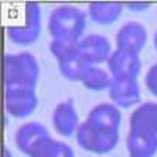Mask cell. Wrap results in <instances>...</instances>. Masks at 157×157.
Listing matches in <instances>:
<instances>
[{
  "label": "cell",
  "instance_id": "1",
  "mask_svg": "<svg viewBox=\"0 0 157 157\" xmlns=\"http://www.w3.org/2000/svg\"><path fill=\"white\" fill-rule=\"evenodd\" d=\"M121 122L122 115L116 105L103 102L94 106L75 133L78 144L94 154L109 153L119 142Z\"/></svg>",
  "mask_w": 157,
  "mask_h": 157
},
{
  "label": "cell",
  "instance_id": "2",
  "mask_svg": "<svg viewBox=\"0 0 157 157\" xmlns=\"http://www.w3.org/2000/svg\"><path fill=\"white\" fill-rule=\"evenodd\" d=\"M16 144L29 157H74V150L67 143L51 137L47 128L38 122H29L18 128Z\"/></svg>",
  "mask_w": 157,
  "mask_h": 157
},
{
  "label": "cell",
  "instance_id": "3",
  "mask_svg": "<svg viewBox=\"0 0 157 157\" xmlns=\"http://www.w3.org/2000/svg\"><path fill=\"white\" fill-rule=\"evenodd\" d=\"M86 27V14L84 10L75 6H59L50 14L48 30L52 40L64 41L70 44H78L84 38Z\"/></svg>",
  "mask_w": 157,
  "mask_h": 157
},
{
  "label": "cell",
  "instance_id": "4",
  "mask_svg": "<svg viewBox=\"0 0 157 157\" xmlns=\"http://www.w3.org/2000/svg\"><path fill=\"white\" fill-rule=\"evenodd\" d=\"M40 77V65L31 52L7 54L4 57L6 88H33Z\"/></svg>",
  "mask_w": 157,
  "mask_h": 157
},
{
  "label": "cell",
  "instance_id": "5",
  "mask_svg": "<svg viewBox=\"0 0 157 157\" xmlns=\"http://www.w3.org/2000/svg\"><path fill=\"white\" fill-rule=\"evenodd\" d=\"M41 31V10L38 3H27L24 23L7 27V37L18 45H30L37 41Z\"/></svg>",
  "mask_w": 157,
  "mask_h": 157
},
{
  "label": "cell",
  "instance_id": "6",
  "mask_svg": "<svg viewBox=\"0 0 157 157\" xmlns=\"http://www.w3.org/2000/svg\"><path fill=\"white\" fill-rule=\"evenodd\" d=\"M4 105L7 113L13 117L23 119L36 110L38 105L37 92L33 88H6Z\"/></svg>",
  "mask_w": 157,
  "mask_h": 157
},
{
  "label": "cell",
  "instance_id": "7",
  "mask_svg": "<svg viewBox=\"0 0 157 157\" xmlns=\"http://www.w3.org/2000/svg\"><path fill=\"white\" fill-rule=\"evenodd\" d=\"M108 70L112 78H133L137 79L142 71L139 54L116 48L108 59Z\"/></svg>",
  "mask_w": 157,
  "mask_h": 157
},
{
  "label": "cell",
  "instance_id": "8",
  "mask_svg": "<svg viewBox=\"0 0 157 157\" xmlns=\"http://www.w3.org/2000/svg\"><path fill=\"white\" fill-rule=\"evenodd\" d=\"M147 43V29L139 21L124 23L116 33V48L140 54Z\"/></svg>",
  "mask_w": 157,
  "mask_h": 157
},
{
  "label": "cell",
  "instance_id": "9",
  "mask_svg": "<svg viewBox=\"0 0 157 157\" xmlns=\"http://www.w3.org/2000/svg\"><path fill=\"white\" fill-rule=\"evenodd\" d=\"M51 121L58 135L70 137V136L77 133L81 123L78 110L75 108V103H74L72 99L68 98L55 106L54 110H52Z\"/></svg>",
  "mask_w": 157,
  "mask_h": 157
},
{
  "label": "cell",
  "instance_id": "10",
  "mask_svg": "<svg viewBox=\"0 0 157 157\" xmlns=\"http://www.w3.org/2000/svg\"><path fill=\"white\" fill-rule=\"evenodd\" d=\"M78 50L91 65L108 62L112 54L109 40L102 34H88L78 43Z\"/></svg>",
  "mask_w": 157,
  "mask_h": 157
},
{
  "label": "cell",
  "instance_id": "11",
  "mask_svg": "<svg viewBox=\"0 0 157 157\" xmlns=\"http://www.w3.org/2000/svg\"><path fill=\"white\" fill-rule=\"evenodd\" d=\"M108 91L117 108H130L140 101V86L133 78H113Z\"/></svg>",
  "mask_w": 157,
  "mask_h": 157
},
{
  "label": "cell",
  "instance_id": "12",
  "mask_svg": "<svg viewBox=\"0 0 157 157\" xmlns=\"http://www.w3.org/2000/svg\"><path fill=\"white\" fill-rule=\"evenodd\" d=\"M129 130L146 132L157 136V102L140 103L130 115Z\"/></svg>",
  "mask_w": 157,
  "mask_h": 157
},
{
  "label": "cell",
  "instance_id": "13",
  "mask_svg": "<svg viewBox=\"0 0 157 157\" xmlns=\"http://www.w3.org/2000/svg\"><path fill=\"white\" fill-rule=\"evenodd\" d=\"M91 64L81 55L79 50L74 48L70 54H67L65 57H62L61 59H58V68L59 72L64 78L70 81H78L82 82L84 77L86 75V72L91 68Z\"/></svg>",
  "mask_w": 157,
  "mask_h": 157
},
{
  "label": "cell",
  "instance_id": "14",
  "mask_svg": "<svg viewBox=\"0 0 157 157\" xmlns=\"http://www.w3.org/2000/svg\"><path fill=\"white\" fill-rule=\"evenodd\" d=\"M126 146L130 157H153L157 153V136L146 132L129 130Z\"/></svg>",
  "mask_w": 157,
  "mask_h": 157
},
{
  "label": "cell",
  "instance_id": "15",
  "mask_svg": "<svg viewBox=\"0 0 157 157\" xmlns=\"http://www.w3.org/2000/svg\"><path fill=\"white\" fill-rule=\"evenodd\" d=\"M123 13V4L115 2H95L88 6V16L99 26H110Z\"/></svg>",
  "mask_w": 157,
  "mask_h": 157
},
{
  "label": "cell",
  "instance_id": "16",
  "mask_svg": "<svg viewBox=\"0 0 157 157\" xmlns=\"http://www.w3.org/2000/svg\"><path fill=\"white\" fill-rule=\"evenodd\" d=\"M112 79L113 78L108 71H105L101 67L92 65L81 84L89 91H103V89H109Z\"/></svg>",
  "mask_w": 157,
  "mask_h": 157
},
{
  "label": "cell",
  "instance_id": "17",
  "mask_svg": "<svg viewBox=\"0 0 157 157\" xmlns=\"http://www.w3.org/2000/svg\"><path fill=\"white\" fill-rule=\"evenodd\" d=\"M78 44H70V43H64V41H57L51 40L50 43V51L55 57V59L58 61L62 57H65L67 54H70L74 48H77Z\"/></svg>",
  "mask_w": 157,
  "mask_h": 157
},
{
  "label": "cell",
  "instance_id": "18",
  "mask_svg": "<svg viewBox=\"0 0 157 157\" xmlns=\"http://www.w3.org/2000/svg\"><path fill=\"white\" fill-rule=\"evenodd\" d=\"M146 86L151 95L157 98V62L150 67L146 72Z\"/></svg>",
  "mask_w": 157,
  "mask_h": 157
},
{
  "label": "cell",
  "instance_id": "19",
  "mask_svg": "<svg viewBox=\"0 0 157 157\" xmlns=\"http://www.w3.org/2000/svg\"><path fill=\"white\" fill-rule=\"evenodd\" d=\"M132 11H143L150 7V3H142V2H133V3L126 4Z\"/></svg>",
  "mask_w": 157,
  "mask_h": 157
},
{
  "label": "cell",
  "instance_id": "20",
  "mask_svg": "<svg viewBox=\"0 0 157 157\" xmlns=\"http://www.w3.org/2000/svg\"><path fill=\"white\" fill-rule=\"evenodd\" d=\"M3 157H13V153L10 151L9 147H4L3 149Z\"/></svg>",
  "mask_w": 157,
  "mask_h": 157
},
{
  "label": "cell",
  "instance_id": "21",
  "mask_svg": "<svg viewBox=\"0 0 157 157\" xmlns=\"http://www.w3.org/2000/svg\"><path fill=\"white\" fill-rule=\"evenodd\" d=\"M154 47H156V50H157V33H156V36H154Z\"/></svg>",
  "mask_w": 157,
  "mask_h": 157
},
{
  "label": "cell",
  "instance_id": "22",
  "mask_svg": "<svg viewBox=\"0 0 157 157\" xmlns=\"http://www.w3.org/2000/svg\"><path fill=\"white\" fill-rule=\"evenodd\" d=\"M129 157H130V156H129Z\"/></svg>",
  "mask_w": 157,
  "mask_h": 157
}]
</instances>
